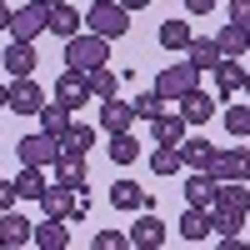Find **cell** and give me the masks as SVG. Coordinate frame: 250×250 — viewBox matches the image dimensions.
Wrapping results in <instances>:
<instances>
[{
    "label": "cell",
    "instance_id": "6da1fadb",
    "mask_svg": "<svg viewBox=\"0 0 250 250\" xmlns=\"http://www.w3.org/2000/svg\"><path fill=\"white\" fill-rule=\"evenodd\" d=\"M65 65L70 70H100V65H110V40L105 35H95V30H80L65 40Z\"/></svg>",
    "mask_w": 250,
    "mask_h": 250
},
{
    "label": "cell",
    "instance_id": "7a4b0ae2",
    "mask_svg": "<svg viewBox=\"0 0 250 250\" xmlns=\"http://www.w3.org/2000/svg\"><path fill=\"white\" fill-rule=\"evenodd\" d=\"M85 30L105 35V40H120L130 30V10H125L120 0H100V5H90V15H85Z\"/></svg>",
    "mask_w": 250,
    "mask_h": 250
},
{
    "label": "cell",
    "instance_id": "3957f363",
    "mask_svg": "<svg viewBox=\"0 0 250 250\" xmlns=\"http://www.w3.org/2000/svg\"><path fill=\"white\" fill-rule=\"evenodd\" d=\"M45 25H50V5L45 0H30V5L10 10V40H40Z\"/></svg>",
    "mask_w": 250,
    "mask_h": 250
},
{
    "label": "cell",
    "instance_id": "277c9868",
    "mask_svg": "<svg viewBox=\"0 0 250 250\" xmlns=\"http://www.w3.org/2000/svg\"><path fill=\"white\" fill-rule=\"evenodd\" d=\"M15 155H20V165H55L60 160V135H50V130H35V135H20L15 140Z\"/></svg>",
    "mask_w": 250,
    "mask_h": 250
},
{
    "label": "cell",
    "instance_id": "5b68a950",
    "mask_svg": "<svg viewBox=\"0 0 250 250\" xmlns=\"http://www.w3.org/2000/svg\"><path fill=\"white\" fill-rule=\"evenodd\" d=\"M195 85H200V70L190 65V60H180V65H165V70L155 75V90H160L165 100H170V105H175L180 95H190Z\"/></svg>",
    "mask_w": 250,
    "mask_h": 250
},
{
    "label": "cell",
    "instance_id": "8992f818",
    "mask_svg": "<svg viewBox=\"0 0 250 250\" xmlns=\"http://www.w3.org/2000/svg\"><path fill=\"white\" fill-rule=\"evenodd\" d=\"M55 100H60L65 110H85V105H90V75L65 65V75L55 80Z\"/></svg>",
    "mask_w": 250,
    "mask_h": 250
},
{
    "label": "cell",
    "instance_id": "52a82bcc",
    "mask_svg": "<svg viewBox=\"0 0 250 250\" xmlns=\"http://www.w3.org/2000/svg\"><path fill=\"white\" fill-rule=\"evenodd\" d=\"M40 210H45V215H60V220H75V215H80V190L50 180V190L40 195Z\"/></svg>",
    "mask_w": 250,
    "mask_h": 250
},
{
    "label": "cell",
    "instance_id": "ba28073f",
    "mask_svg": "<svg viewBox=\"0 0 250 250\" xmlns=\"http://www.w3.org/2000/svg\"><path fill=\"white\" fill-rule=\"evenodd\" d=\"M40 105H45V90H40L30 75L10 80V115H40Z\"/></svg>",
    "mask_w": 250,
    "mask_h": 250
},
{
    "label": "cell",
    "instance_id": "9c48e42d",
    "mask_svg": "<svg viewBox=\"0 0 250 250\" xmlns=\"http://www.w3.org/2000/svg\"><path fill=\"white\" fill-rule=\"evenodd\" d=\"M0 65L10 70V80H20V75H35V40H10L5 45V55H0Z\"/></svg>",
    "mask_w": 250,
    "mask_h": 250
},
{
    "label": "cell",
    "instance_id": "30bf717a",
    "mask_svg": "<svg viewBox=\"0 0 250 250\" xmlns=\"http://www.w3.org/2000/svg\"><path fill=\"white\" fill-rule=\"evenodd\" d=\"M210 175L215 180H250V150H215Z\"/></svg>",
    "mask_w": 250,
    "mask_h": 250
},
{
    "label": "cell",
    "instance_id": "8fae6325",
    "mask_svg": "<svg viewBox=\"0 0 250 250\" xmlns=\"http://www.w3.org/2000/svg\"><path fill=\"white\" fill-rule=\"evenodd\" d=\"M130 245H135V250H160V245H165V225H160L150 210H140L135 225H130Z\"/></svg>",
    "mask_w": 250,
    "mask_h": 250
},
{
    "label": "cell",
    "instance_id": "7c38bea8",
    "mask_svg": "<svg viewBox=\"0 0 250 250\" xmlns=\"http://www.w3.org/2000/svg\"><path fill=\"white\" fill-rule=\"evenodd\" d=\"M110 205H115V210L140 215V210H150V190H140L135 180H115V185H110Z\"/></svg>",
    "mask_w": 250,
    "mask_h": 250
},
{
    "label": "cell",
    "instance_id": "4fadbf2b",
    "mask_svg": "<svg viewBox=\"0 0 250 250\" xmlns=\"http://www.w3.org/2000/svg\"><path fill=\"white\" fill-rule=\"evenodd\" d=\"M215 195H220V180H215L210 170H195L190 180H185V205H200V210H210Z\"/></svg>",
    "mask_w": 250,
    "mask_h": 250
},
{
    "label": "cell",
    "instance_id": "5bb4252c",
    "mask_svg": "<svg viewBox=\"0 0 250 250\" xmlns=\"http://www.w3.org/2000/svg\"><path fill=\"white\" fill-rule=\"evenodd\" d=\"M130 120H135V105L130 100H120V95H110V100H100V130H130Z\"/></svg>",
    "mask_w": 250,
    "mask_h": 250
},
{
    "label": "cell",
    "instance_id": "9a60e30c",
    "mask_svg": "<svg viewBox=\"0 0 250 250\" xmlns=\"http://www.w3.org/2000/svg\"><path fill=\"white\" fill-rule=\"evenodd\" d=\"M210 80H215V95H220V100H230V95L245 90V70H240V60H220V65L210 70Z\"/></svg>",
    "mask_w": 250,
    "mask_h": 250
},
{
    "label": "cell",
    "instance_id": "2e32d148",
    "mask_svg": "<svg viewBox=\"0 0 250 250\" xmlns=\"http://www.w3.org/2000/svg\"><path fill=\"white\" fill-rule=\"evenodd\" d=\"M175 105H180V115H185V120H190V125H205V120H210V115L220 110V105H215V95H205L200 85H195L190 95H180V100H175Z\"/></svg>",
    "mask_w": 250,
    "mask_h": 250
},
{
    "label": "cell",
    "instance_id": "e0dca14e",
    "mask_svg": "<svg viewBox=\"0 0 250 250\" xmlns=\"http://www.w3.org/2000/svg\"><path fill=\"white\" fill-rule=\"evenodd\" d=\"M155 40H160V50H170V55H185V50H190V40H195V30L185 25V20H165V25L155 30Z\"/></svg>",
    "mask_w": 250,
    "mask_h": 250
},
{
    "label": "cell",
    "instance_id": "ac0fdd59",
    "mask_svg": "<svg viewBox=\"0 0 250 250\" xmlns=\"http://www.w3.org/2000/svg\"><path fill=\"white\" fill-rule=\"evenodd\" d=\"M185 60H190V65H195L200 75H205V70H215L220 60H225V55H220V40H210V35H195V40H190V50H185Z\"/></svg>",
    "mask_w": 250,
    "mask_h": 250
},
{
    "label": "cell",
    "instance_id": "d6986e66",
    "mask_svg": "<svg viewBox=\"0 0 250 250\" xmlns=\"http://www.w3.org/2000/svg\"><path fill=\"white\" fill-rule=\"evenodd\" d=\"M55 40H70V35H80L85 30V20H80V10H70L65 0H60V5H50V25H45Z\"/></svg>",
    "mask_w": 250,
    "mask_h": 250
},
{
    "label": "cell",
    "instance_id": "ffe728a7",
    "mask_svg": "<svg viewBox=\"0 0 250 250\" xmlns=\"http://www.w3.org/2000/svg\"><path fill=\"white\" fill-rule=\"evenodd\" d=\"M65 225H70V220L45 215V220L35 225V245H40V250H65V245H70V230H65Z\"/></svg>",
    "mask_w": 250,
    "mask_h": 250
},
{
    "label": "cell",
    "instance_id": "44dd1931",
    "mask_svg": "<svg viewBox=\"0 0 250 250\" xmlns=\"http://www.w3.org/2000/svg\"><path fill=\"white\" fill-rule=\"evenodd\" d=\"M0 240H5L10 250H15V245H35V225H30L25 215L5 210V215H0Z\"/></svg>",
    "mask_w": 250,
    "mask_h": 250
},
{
    "label": "cell",
    "instance_id": "7402d4cb",
    "mask_svg": "<svg viewBox=\"0 0 250 250\" xmlns=\"http://www.w3.org/2000/svg\"><path fill=\"white\" fill-rule=\"evenodd\" d=\"M150 130H155V140H160V145H180V140H185V130H190V120H185L180 110H165V115H155V120H150Z\"/></svg>",
    "mask_w": 250,
    "mask_h": 250
},
{
    "label": "cell",
    "instance_id": "603a6c76",
    "mask_svg": "<svg viewBox=\"0 0 250 250\" xmlns=\"http://www.w3.org/2000/svg\"><path fill=\"white\" fill-rule=\"evenodd\" d=\"M180 160L190 165V170H210V160H215V145L205 140V135H185V140H180Z\"/></svg>",
    "mask_w": 250,
    "mask_h": 250
},
{
    "label": "cell",
    "instance_id": "cb8c5ba5",
    "mask_svg": "<svg viewBox=\"0 0 250 250\" xmlns=\"http://www.w3.org/2000/svg\"><path fill=\"white\" fill-rule=\"evenodd\" d=\"M215 205H220V210H235V215H250V185L245 180H220Z\"/></svg>",
    "mask_w": 250,
    "mask_h": 250
},
{
    "label": "cell",
    "instance_id": "d4e9b609",
    "mask_svg": "<svg viewBox=\"0 0 250 250\" xmlns=\"http://www.w3.org/2000/svg\"><path fill=\"white\" fill-rule=\"evenodd\" d=\"M215 40H220V55H225V60H245V55H250V30L235 25V20H230Z\"/></svg>",
    "mask_w": 250,
    "mask_h": 250
},
{
    "label": "cell",
    "instance_id": "484cf974",
    "mask_svg": "<svg viewBox=\"0 0 250 250\" xmlns=\"http://www.w3.org/2000/svg\"><path fill=\"white\" fill-rule=\"evenodd\" d=\"M95 150V125H75L70 120V130L60 135V155H90Z\"/></svg>",
    "mask_w": 250,
    "mask_h": 250
},
{
    "label": "cell",
    "instance_id": "4316f807",
    "mask_svg": "<svg viewBox=\"0 0 250 250\" xmlns=\"http://www.w3.org/2000/svg\"><path fill=\"white\" fill-rule=\"evenodd\" d=\"M50 170H55L60 185H70V190H85V155H60Z\"/></svg>",
    "mask_w": 250,
    "mask_h": 250
},
{
    "label": "cell",
    "instance_id": "83f0119b",
    "mask_svg": "<svg viewBox=\"0 0 250 250\" xmlns=\"http://www.w3.org/2000/svg\"><path fill=\"white\" fill-rule=\"evenodd\" d=\"M15 190H20V200H40V195L50 190V180H45V170H40V165H20Z\"/></svg>",
    "mask_w": 250,
    "mask_h": 250
},
{
    "label": "cell",
    "instance_id": "f1b7e54d",
    "mask_svg": "<svg viewBox=\"0 0 250 250\" xmlns=\"http://www.w3.org/2000/svg\"><path fill=\"white\" fill-rule=\"evenodd\" d=\"M180 235L190 240V245H200V240H210V210H200V205H190V210L180 215Z\"/></svg>",
    "mask_w": 250,
    "mask_h": 250
},
{
    "label": "cell",
    "instance_id": "f546056e",
    "mask_svg": "<svg viewBox=\"0 0 250 250\" xmlns=\"http://www.w3.org/2000/svg\"><path fill=\"white\" fill-rule=\"evenodd\" d=\"M105 155H110L115 165H135V160H140V140H135L130 130H115V135H110V150H105Z\"/></svg>",
    "mask_w": 250,
    "mask_h": 250
},
{
    "label": "cell",
    "instance_id": "4dcf8cb0",
    "mask_svg": "<svg viewBox=\"0 0 250 250\" xmlns=\"http://www.w3.org/2000/svg\"><path fill=\"white\" fill-rule=\"evenodd\" d=\"M35 120H40V130H50V135H65V130H70V110L60 105V100H55V105L45 100V105H40V115H35Z\"/></svg>",
    "mask_w": 250,
    "mask_h": 250
},
{
    "label": "cell",
    "instance_id": "1f68e13d",
    "mask_svg": "<svg viewBox=\"0 0 250 250\" xmlns=\"http://www.w3.org/2000/svg\"><path fill=\"white\" fill-rule=\"evenodd\" d=\"M130 105H135V120H155V115H165V110H170V100H165L160 90H140Z\"/></svg>",
    "mask_w": 250,
    "mask_h": 250
},
{
    "label": "cell",
    "instance_id": "d6a6232c",
    "mask_svg": "<svg viewBox=\"0 0 250 250\" xmlns=\"http://www.w3.org/2000/svg\"><path fill=\"white\" fill-rule=\"evenodd\" d=\"M210 230L225 240V235H240L245 230V215H235V210H220V205H210Z\"/></svg>",
    "mask_w": 250,
    "mask_h": 250
},
{
    "label": "cell",
    "instance_id": "836d02e7",
    "mask_svg": "<svg viewBox=\"0 0 250 250\" xmlns=\"http://www.w3.org/2000/svg\"><path fill=\"white\" fill-rule=\"evenodd\" d=\"M90 95H95V100H110V95H120V75H115L110 65L90 70Z\"/></svg>",
    "mask_w": 250,
    "mask_h": 250
},
{
    "label": "cell",
    "instance_id": "e575fe53",
    "mask_svg": "<svg viewBox=\"0 0 250 250\" xmlns=\"http://www.w3.org/2000/svg\"><path fill=\"white\" fill-rule=\"evenodd\" d=\"M180 165H185V160H180V145H160V150L150 155V170H155L160 180H165V175H175Z\"/></svg>",
    "mask_w": 250,
    "mask_h": 250
},
{
    "label": "cell",
    "instance_id": "d590c367",
    "mask_svg": "<svg viewBox=\"0 0 250 250\" xmlns=\"http://www.w3.org/2000/svg\"><path fill=\"white\" fill-rule=\"evenodd\" d=\"M225 130L235 140H245L250 135V105H225Z\"/></svg>",
    "mask_w": 250,
    "mask_h": 250
},
{
    "label": "cell",
    "instance_id": "8d00e7d4",
    "mask_svg": "<svg viewBox=\"0 0 250 250\" xmlns=\"http://www.w3.org/2000/svg\"><path fill=\"white\" fill-rule=\"evenodd\" d=\"M95 250H130V235H125V230H100Z\"/></svg>",
    "mask_w": 250,
    "mask_h": 250
},
{
    "label": "cell",
    "instance_id": "74e56055",
    "mask_svg": "<svg viewBox=\"0 0 250 250\" xmlns=\"http://www.w3.org/2000/svg\"><path fill=\"white\" fill-rule=\"evenodd\" d=\"M15 200H20L15 180H0V215H5V210H15Z\"/></svg>",
    "mask_w": 250,
    "mask_h": 250
},
{
    "label": "cell",
    "instance_id": "f35d334b",
    "mask_svg": "<svg viewBox=\"0 0 250 250\" xmlns=\"http://www.w3.org/2000/svg\"><path fill=\"white\" fill-rule=\"evenodd\" d=\"M230 20L250 30V0H230Z\"/></svg>",
    "mask_w": 250,
    "mask_h": 250
},
{
    "label": "cell",
    "instance_id": "ab89813d",
    "mask_svg": "<svg viewBox=\"0 0 250 250\" xmlns=\"http://www.w3.org/2000/svg\"><path fill=\"white\" fill-rule=\"evenodd\" d=\"M220 5V0H185V10H190V15H210Z\"/></svg>",
    "mask_w": 250,
    "mask_h": 250
},
{
    "label": "cell",
    "instance_id": "60d3db41",
    "mask_svg": "<svg viewBox=\"0 0 250 250\" xmlns=\"http://www.w3.org/2000/svg\"><path fill=\"white\" fill-rule=\"evenodd\" d=\"M120 5H125V10L135 15V10H145V5H150V0H120Z\"/></svg>",
    "mask_w": 250,
    "mask_h": 250
},
{
    "label": "cell",
    "instance_id": "b9f144b4",
    "mask_svg": "<svg viewBox=\"0 0 250 250\" xmlns=\"http://www.w3.org/2000/svg\"><path fill=\"white\" fill-rule=\"evenodd\" d=\"M0 110H10V85H0Z\"/></svg>",
    "mask_w": 250,
    "mask_h": 250
},
{
    "label": "cell",
    "instance_id": "7bdbcfd3",
    "mask_svg": "<svg viewBox=\"0 0 250 250\" xmlns=\"http://www.w3.org/2000/svg\"><path fill=\"white\" fill-rule=\"evenodd\" d=\"M0 30H10V10L5 5H0Z\"/></svg>",
    "mask_w": 250,
    "mask_h": 250
},
{
    "label": "cell",
    "instance_id": "ee69618b",
    "mask_svg": "<svg viewBox=\"0 0 250 250\" xmlns=\"http://www.w3.org/2000/svg\"><path fill=\"white\" fill-rule=\"evenodd\" d=\"M245 95H250V70H245Z\"/></svg>",
    "mask_w": 250,
    "mask_h": 250
},
{
    "label": "cell",
    "instance_id": "f6af8a7d",
    "mask_svg": "<svg viewBox=\"0 0 250 250\" xmlns=\"http://www.w3.org/2000/svg\"><path fill=\"white\" fill-rule=\"evenodd\" d=\"M45 5H60V0H45Z\"/></svg>",
    "mask_w": 250,
    "mask_h": 250
},
{
    "label": "cell",
    "instance_id": "bcb514c9",
    "mask_svg": "<svg viewBox=\"0 0 250 250\" xmlns=\"http://www.w3.org/2000/svg\"><path fill=\"white\" fill-rule=\"evenodd\" d=\"M90 5H100V0H90Z\"/></svg>",
    "mask_w": 250,
    "mask_h": 250
}]
</instances>
